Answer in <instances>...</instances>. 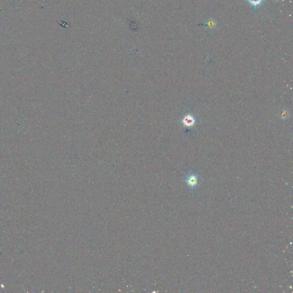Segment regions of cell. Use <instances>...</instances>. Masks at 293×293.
Listing matches in <instances>:
<instances>
[{"label":"cell","mask_w":293,"mask_h":293,"mask_svg":"<svg viewBox=\"0 0 293 293\" xmlns=\"http://www.w3.org/2000/svg\"><path fill=\"white\" fill-rule=\"evenodd\" d=\"M247 2L255 8L260 6L263 2V0H247Z\"/></svg>","instance_id":"277c9868"},{"label":"cell","mask_w":293,"mask_h":293,"mask_svg":"<svg viewBox=\"0 0 293 293\" xmlns=\"http://www.w3.org/2000/svg\"><path fill=\"white\" fill-rule=\"evenodd\" d=\"M202 178L196 173L190 171L187 173L183 178V181L185 184L188 191L196 192L201 187Z\"/></svg>","instance_id":"6da1fadb"},{"label":"cell","mask_w":293,"mask_h":293,"mask_svg":"<svg viewBox=\"0 0 293 293\" xmlns=\"http://www.w3.org/2000/svg\"><path fill=\"white\" fill-rule=\"evenodd\" d=\"M183 124L185 127H192L195 123V120L192 115H187L185 116L182 120Z\"/></svg>","instance_id":"7a4b0ae2"},{"label":"cell","mask_w":293,"mask_h":293,"mask_svg":"<svg viewBox=\"0 0 293 293\" xmlns=\"http://www.w3.org/2000/svg\"><path fill=\"white\" fill-rule=\"evenodd\" d=\"M201 25L206 26V27H208L209 29H213L216 26V22L212 18H210L206 22V23L205 25L202 24Z\"/></svg>","instance_id":"3957f363"}]
</instances>
